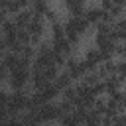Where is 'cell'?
<instances>
[{
  "label": "cell",
  "mask_w": 126,
  "mask_h": 126,
  "mask_svg": "<svg viewBox=\"0 0 126 126\" xmlns=\"http://www.w3.org/2000/svg\"><path fill=\"white\" fill-rule=\"evenodd\" d=\"M39 116H41V122H59L61 110H59L57 100H51V102L41 104L39 106Z\"/></svg>",
  "instance_id": "4"
},
{
  "label": "cell",
  "mask_w": 126,
  "mask_h": 126,
  "mask_svg": "<svg viewBox=\"0 0 126 126\" xmlns=\"http://www.w3.org/2000/svg\"><path fill=\"white\" fill-rule=\"evenodd\" d=\"M110 35L116 41H126V14L114 22V30L110 32Z\"/></svg>",
  "instance_id": "7"
},
{
  "label": "cell",
  "mask_w": 126,
  "mask_h": 126,
  "mask_svg": "<svg viewBox=\"0 0 126 126\" xmlns=\"http://www.w3.org/2000/svg\"><path fill=\"white\" fill-rule=\"evenodd\" d=\"M47 20H45V16H41V14H35L33 18H32V22H30V26H28V30L32 32V33H35V35H45V32H47Z\"/></svg>",
  "instance_id": "5"
},
{
  "label": "cell",
  "mask_w": 126,
  "mask_h": 126,
  "mask_svg": "<svg viewBox=\"0 0 126 126\" xmlns=\"http://www.w3.org/2000/svg\"><path fill=\"white\" fill-rule=\"evenodd\" d=\"M108 14H110V18L116 22V20H118V18H122L126 12H124V6H122V4H116V2H114V6L108 10Z\"/></svg>",
  "instance_id": "12"
},
{
  "label": "cell",
  "mask_w": 126,
  "mask_h": 126,
  "mask_svg": "<svg viewBox=\"0 0 126 126\" xmlns=\"http://www.w3.org/2000/svg\"><path fill=\"white\" fill-rule=\"evenodd\" d=\"M93 108L104 116V112H106V98H104V96H96V98H94V104H93Z\"/></svg>",
  "instance_id": "14"
},
{
  "label": "cell",
  "mask_w": 126,
  "mask_h": 126,
  "mask_svg": "<svg viewBox=\"0 0 126 126\" xmlns=\"http://www.w3.org/2000/svg\"><path fill=\"white\" fill-rule=\"evenodd\" d=\"M116 73H118L120 77L126 79V59L120 57V61H116Z\"/></svg>",
  "instance_id": "16"
},
{
  "label": "cell",
  "mask_w": 126,
  "mask_h": 126,
  "mask_svg": "<svg viewBox=\"0 0 126 126\" xmlns=\"http://www.w3.org/2000/svg\"><path fill=\"white\" fill-rule=\"evenodd\" d=\"M18 39H20L24 45L32 43V32H30L28 28H18Z\"/></svg>",
  "instance_id": "13"
},
{
  "label": "cell",
  "mask_w": 126,
  "mask_h": 126,
  "mask_svg": "<svg viewBox=\"0 0 126 126\" xmlns=\"http://www.w3.org/2000/svg\"><path fill=\"white\" fill-rule=\"evenodd\" d=\"M55 83H57V87L63 91V89H67V87L75 85V79L71 77V73H69L67 69H61V71H59V75L55 77Z\"/></svg>",
  "instance_id": "9"
},
{
  "label": "cell",
  "mask_w": 126,
  "mask_h": 126,
  "mask_svg": "<svg viewBox=\"0 0 126 126\" xmlns=\"http://www.w3.org/2000/svg\"><path fill=\"white\" fill-rule=\"evenodd\" d=\"M33 16H35V12H33L32 8H22V10H20V12H16L12 18H14V22L18 24V28H28Z\"/></svg>",
  "instance_id": "6"
},
{
  "label": "cell",
  "mask_w": 126,
  "mask_h": 126,
  "mask_svg": "<svg viewBox=\"0 0 126 126\" xmlns=\"http://www.w3.org/2000/svg\"><path fill=\"white\" fill-rule=\"evenodd\" d=\"M49 35H51V39H61V37H65V22H63V20H57V22L49 24Z\"/></svg>",
  "instance_id": "10"
},
{
  "label": "cell",
  "mask_w": 126,
  "mask_h": 126,
  "mask_svg": "<svg viewBox=\"0 0 126 126\" xmlns=\"http://www.w3.org/2000/svg\"><path fill=\"white\" fill-rule=\"evenodd\" d=\"M116 4H122V6H126V0H114Z\"/></svg>",
  "instance_id": "19"
},
{
  "label": "cell",
  "mask_w": 126,
  "mask_h": 126,
  "mask_svg": "<svg viewBox=\"0 0 126 126\" xmlns=\"http://www.w3.org/2000/svg\"><path fill=\"white\" fill-rule=\"evenodd\" d=\"M112 124H126V112H118L112 116Z\"/></svg>",
  "instance_id": "17"
},
{
  "label": "cell",
  "mask_w": 126,
  "mask_h": 126,
  "mask_svg": "<svg viewBox=\"0 0 126 126\" xmlns=\"http://www.w3.org/2000/svg\"><path fill=\"white\" fill-rule=\"evenodd\" d=\"M124 12H126V6H124Z\"/></svg>",
  "instance_id": "20"
},
{
  "label": "cell",
  "mask_w": 126,
  "mask_h": 126,
  "mask_svg": "<svg viewBox=\"0 0 126 126\" xmlns=\"http://www.w3.org/2000/svg\"><path fill=\"white\" fill-rule=\"evenodd\" d=\"M30 8H32L35 14H41V16H43V14H45L51 6H49V0H33Z\"/></svg>",
  "instance_id": "11"
},
{
  "label": "cell",
  "mask_w": 126,
  "mask_h": 126,
  "mask_svg": "<svg viewBox=\"0 0 126 126\" xmlns=\"http://www.w3.org/2000/svg\"><path fill=\"white\" fill-rule=\"evenodd\" d=\"M91 26H93V24H91L85 16H71V14H69V18L65 20V30H75V32H79L83 37L91 33Z\"/></svg>",
  "instance_id": "2"
},
{
  "label": "cell",
  "mask_w": 126,
  "mask_h": 126,
  "mask_svg": "<svg viewBox=\"0 0 126 126\" xmlns=\"http://www.w3.org/2000/svg\"><path fill=\"white\" fill-rule=\"evenodd\" d=\"M122 112H126V96H124V100H122Z\"/></svg>",
  "instance_id": "18"
},
{
  "label": "cell",
  "mask_w": 126,
  "mask_h": 126,
  "mask_svg": "<svg viewBox=\"0 0 126 126\" xmlns=\"http://www.w3.org/2000/svg\"><path fill=\"white\" fill-rule=\"evenodd\" d=\"M32 81V67H18L14 71H10V79H8V87L10 91H18V89H28Z\"/></svg>",
  "instance_id": "1"
},
{
  "label": "cell",
  "mask_w": 126,
  "mask_h": 126,
  "mask_svg": "<svg viewBox=\"0 0 126 126\" xmlns=\"http://www.w3.org/2000/svg\"><path fill=\"white\" fill-rule=\"evenodd\" d=\"M83 61H85V65H87V69L89 71H93V69H96L102 61H104V55H102V51L93 43V45H89L87 49H85V55H83Z\"/></svg>",
  "instance_id": "3"
},
{
  "label": "cell",
  "mask_w": 126,
  "mask_h": 126,
  "mask_svg": "<svg viewBox=\"0 0 126 126\" xmlns=\"http://www.w3.org/2000/svg\"><path fill=\"white\" fill-rule=\"evenodd\" d=\"M43 16H45V20H47L49 24H53V22H57V20H61V18H59V12H55L53 8H49V10H47V12L43 14Z\"/></svg>",
  "instance_id": "15"
},
{
  "label": "cell",
  "mask_w": 126,
  "mask_h": 126,
  "mask_svg": "<svg viewBox=\"0 0 126 126\" xmlns=\"http://www.w3.org/2000/svg\"><path fill=\"white\" fill-rule=\"evenodd\" d=\"M96 71H98V75H100L102 79L114 75V73H116V61H114V57H112V59H104V61L96 67Z\"/></svg>",
  "instance_id": "8"
}]
</instances>
